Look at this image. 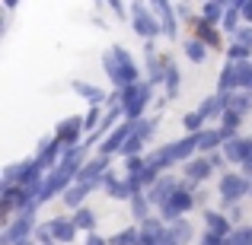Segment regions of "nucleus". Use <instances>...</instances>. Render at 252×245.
Segmentation results:
<instances>
[]
</instances>
